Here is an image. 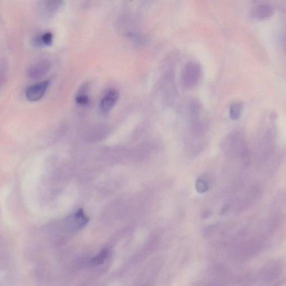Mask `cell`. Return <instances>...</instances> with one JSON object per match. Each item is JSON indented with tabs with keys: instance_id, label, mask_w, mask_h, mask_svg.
<instances>
[{
	"instance_id": "cell-1",
	"label": "cell",
	"mask_w": 286,
	"mask_h": 286,
	"mask_svg": "<svg viewBox=\"0 0 286 286\" xmlns=\"http://www.w3.org/2000/svg\"><path fill=\"white\" fill-rule=\"evenodd\" d=\"M49 85V81H44L30 86L26 91L27 99L31 102L39 101L46 93Z\"/></svg>"
},
{
	"instance_id": "cell-2",
	"label": "cell",
	"mask_w": 286,
	"mask_h": 286,
	"mask_svg": "<svg viewBox=\"0 0 286 286\" xmlns=\"http://www.w3.org/2000/svg\"><path fill=\"white\" fill-rule=\"evenodd\" d=\"M50 67L51 64L47 60L36 61L29 66L28 75L31 79H39L47 74Z\"/></svg>"
},
{
	"instance_id": "cell-3",
	"label": "cell",
	"mask_w": 286,
	"mask_h": 286,
	"mask_svg": "<svg viewBox=\"0 0 286 286\" xmlns=\"http://www.w3.org/2000/svg\"><path fill=\"white\" fill-rule=\"evenodd\" d=\"M119 97V94L116 90L108 91L101 99L100 105H99L101 111L103 113H106L110 111L115 106Z\"/></svg>"
},
{
	"instance_id": "cell-4",
	"label": "cell",
	"mask_w": 286,
	"mask_h": 286,
	"mask_svg": "<svg viewBox=\"0 0 286 286\" xmlns=\"http://www.w3.org/2000/svg\"><path fill=\"white\" fill-rule=\"evenodd\" d=\"M53 36L51 33L47 32L37 34L32 39V43L35 47L50 46L53 43Z\"/></svg>"
},
{
	"instance_id": "cell-5",
	"label": "cell",
	"mask_w": 286,
	"mask_h": 286,
	"mask_svg": "<svg viewBox=\"0 0 286 286\" xmlns=\"http://www.w3.org/2000/svg\"><path fill=\"white\" fill-rule=\"evenodd\" d=\"M72 219L73 223H74V228L75 230L80 229L83 228L86 224L88 223L89 218L86 216L83 208H80L77 211Z\"/></svg>"
},
{
	"instance_id": "cell-6",
	"label": "cell",
	"mask_w": 286,
	"mask_h": 286,
	"mask_svg": "<svg viewBox=\"0 0 286 286\" xmlns=\"http://www.w3.org/2000/svg\"><path fill=\"white\" fill-rule=\"evenodd\" d=\"M63 0H43V4L45 11L50 14L57 12L63 6Z\"/></svg>"
},
{
	"instance_id": "cell-7",
	"label": "cell",
	"mask_w": 286,
	"mask_h": 286,
	"mask_svg": "<svg viewBox=\"0 0 286 286\" xmlns=\"http://www.w3.org/2000/svg\"><path fill=\"white\" fill-rule=\"evenodd\" d=\"M110 256V251L108 249H103L96 256L92 259L91 262L94 266L101 265L105 263Z\"/></svg>"
},
{
	"instance_id": "cell-8",
	"label": "cell",
	"mask_w": 286,
	"mask_h": 286,
	"mask_svg": "<svg viewBox=\"0 0 286 286\" xmlns=\"http://www.w3.org/2000/svg\"><path fill=\"white\" fill-rule=\"evenodd\" d=\"M242 106L239 103L232 104L230 107V116L231 119L238 120L241 113Z\"/></svg>"
},
{
	"instance_id": "cell-9",
	"label": "cell",
	"mask_w": 286,
	"mask_h": 286,
	"mask_svg": "<svg viewBox=\"0 0 286 286\" xmlns=\"http://www.w3.org/2000/svg\"><path fill=\"white\" fill-rule=\"evenodd\" d=\"M76 101L81 105H86L89 102V98L87 95L80 94L76 98Z\"/></svg>"
},
{
	"instance_id": "cell-10",
	"label": "cell",
	"mask_w": 286,
	"mask_h": 286,
	"mask_svg": "<svg viewBox=\"0 0 286 286\" xmlns=\"http://www.w3.org/2000/svg\"><path fill=\"white\" fill-rule=\"evenodd\" d=\"M197 189H198V191H199L204 192L207 189L206 184L205 183V182H203V180H198V183L197 184Z\"/></svg>"
}]
</instances>
